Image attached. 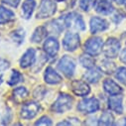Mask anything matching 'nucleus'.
I'll return each mask as SVG.
<instances>
[{"label": "nucleus", "mask_w": 126, "mask_h": 126, "mask_svg": "<svg viewBox=\"0 0 126 126\" xmlns=\"http://www.w3.org/2000/svg\"><path fill=\"white\" fill-rule=\"evenodd\" d=\"M59 42L54 37H49L45 40L44 43V51L46 54H48L50 57H55L59 52Z\"/></svg>", "instance_id": "nucleus-12"}, {"label": "nucleus", "mask_w": 126, "mask_h": 126, "mask_svg": "<svg viewBox=\"0 0 126 126\" xmlns=\"http://www.w3.org/2000/svg\"><path fill=\"white\" fill-rule=\"evenodd\" d=\"M4 2L7 3L8 5L16 8L19 5V3H20V0H4Z\"/></svg>", "instance_id": "nucleus-32"}, {"label": "nucleus", "mask_w": 126, "mask_h": 126, "mask_svg": "<svg viewBox=\"0 0 126 126\" xmlns=\"http://www.w3.org/2000/svg\"><path fill=\"white\" fill-rule=\"evenodd\" d=\"M8 68H9V62L4 59H0V73L6 71Z\"/></svg>", "instance_id": "nucleus-31"}, {"label": "nucleus", "mask_w": 126, "mask_h": 126, "mask_svg": "<svg viewBox=\"0 0 126 126\" xmlns=\"http://www.w3.org/2000/svg\"><path fill=\"white\" fill-rule=\"evenodd\" d=\"M100 70L107 74V75H111L116 71V67L113 62H110L109 60H103L100 62V66H99Z\"/></svg>", "instance_id": "nucleus-22"}, {"label": "nucleus", "mask_w": 126, "mask_h": 126, "mask_svg": "<svg viewBox=\"0 0 126 126\" xmlns=\"http://www.w3.org/2000/svg\"><path fill=\"white\" fill-rule=\"evenodd\" d=\"M95 10L97 13L102 14V15H108L113 12L114 7L112 4L107 1V0H99L98 2L95 3Z\"/></svg>", "instance_id": "nucleus-16"}, {"label": "nucleus", "mask_w": 126, "mask_h": 126, "mask_svg": "<svg viewBox=\"0 0 126 126\" xmlns=\"http://www.w3.org/2000/svg\"><path fill=\"white\" fill-rule=\"evenodd\" d=\"M79 46V36L77 33L74 32H69L65 35L64 39H63V47L65 50L73 52L78 49Z\"/></svg>", "instance_id": "nucleus-8"}, {"label": "nucleus", "mask_w": 126, "mask_h": 126, "mask_svg": "<svg viewBox=\"0 0 126 126\" xmlns=\"http://www.w3.org/2000/svg\"><path fill=\"white\" fill-rule=\"evenodd\" d=\"M120 60L122 63H124V64L126 65V48L122 50L121 54H120Z\"/></svg>", "instance_id": "nucleus-33"}, {"label": "nucleus", "mask_w": 126, "mask_h": 126, "mask_svg": "<svg viewBox=\"0 0 126 126\" xmlns=\"http://www.w3.org/2000/svg\"><path fill=\"white\" fill-rule=\"evenodd\" d=\"M73 101H74L73 98L69 95V94L61 93L58 97V99L53 104L52 109L58 113H64V112H66L72 108Z\"/></svg>", "instance_id": "nucleus-1"}, {"label": "nucleus", "mask_w": 126, "mask_h": 126, "mask_svg": "<svg viewBox=\"0 0 126 126\" xmlns=\"http://www.w3.org/2000/svg\"><path fill=\"white\" fill-rule=\"evenodd\" d=\"M120 42L115 39V38H109L103 45L102 51L103 54L109 58V59H114L118 56V53L120 51Z\"/></svg>", "instance_id": "nucleus-5"}, {"label": "nucleus", "mask_w": 126, "mask_h": 126, "mask_svg": "<svg viewBox=\"0 0 126 126\" xmlns=\"http://www.w3.org/2000/svg\"><path fill=\"white\" fill-rule=\"evenodd\" d=\"M79 62L82 67L86 68V69H90L92 67H94V60L92 59V56L89 54H83L80 56L79 58Z\"/></svg>", "instance_id": "nucleus-24"}, {"label": "nucleus", "mask_w": 126, "mask_h": 126, "mask_svg": "<svg viewBox=\"0 0 126 126\" xmlns=\"http://www.w3.org/2000/svg\"><path fill=\"white\" fill-rule=\"evenodd\" d=\"M108 106L111 110L115 111L116 113L121 114L123 112V105H122V96L119 94H114L108 98Z\"/></svg>", "instance_id": "nucleus-14"}, {"label": "nucleus", "mask_w": 126, "mask_h": 126, "mask_svg": "<svg viewBox=\"0 0 126 126\" xmlns=\"http://www.w3.org/2000/svg\"><path fill=\"white\" fill-rule=\"evenodd\" d=\"M90 32L92 34H96L102 31H105L108 28V23L105 19H102L100 17H92L89 22Z\"/></svg>", "instance_id": "nucleus-10"}, {"label": "nucleus", "mask_w": 126, "mask_h": 126, "mask_svg": "<svg viewBox=\"0 0 126 126\" xmlns=\"http://www.w3.org/2000/svg\"><path fill=\"white\" fill-rule=\"evenodd\" d=\"M58 68L67 78H71L73 77L76 70V63L73 58L69 56H64L59 61Z\"/></svg>", "instance_id": "nucleus-4"}, {"label": "nucleus", "mask_w": 126, "mask_h": 126, "mask_svg": "<svg viewBox=\"0 0 126 126\" xmlns=\"http://www.w3.org/2000/svg\"><path fill=\"white\" fill-rule=\"evenodd\" d=\"M56 11H57V6L53 0H42L38 9L37 18L44 19V18L52 17L56 13Z\"/></svg>", "instance_id": "nucleus-3"}, {"label": "nucleus", "mask_w": 126, "mask_h": 126, "mask_svg": "<svg viewBox=\"0 0 126 126\" xmlns=\"http://www.w3.org/2000/svg\"><path fill=\"white\" fill-rule=\"evenodd\" d=\"M27 96H28V90L23 86L17 87L13 90V97L17 102L23 101Z\"/></svg>", "instance_id": "nucleus-23"}, {"label": "nucleus", "mask_w": 126, "mask_h": 126, "mask_svg": "<svg viewBox=\"0 0 126 126\" xmlns=\"http://www.w3.org/2000/svg\"><path fill=\"white\" fill-rule=\"evenodd\" d=\"M57 1H64V0H57Z\"/></svg>", "instance_id": "nucleus-37"}, {"label": "nucleus", "mask_w": 126, "mask_h": 126, "mask_svg": "<svg viewBox=\"0 0 126 126\" xmlns=\"http://www.w3.org/2000/svg\"><path fill=\"white\" fill-rule=\"evenodd\" d=\"M35 125H45V126L48 125V126H50V125H52V121L48 116H43L35 123Z\"/></svg>", "instance_id": "nucleus-30"}, {"label": "nucleus", "mask_w": 126, "mask_h": 126, "mask_svg": "<svg viewBox=\"0 0 126 126\" xmlns=\"http://www.w3.org/2000/svg\"><path fill=\"white\" fill-rule=\"evenodd\" d=\"M118 4H126V0H115Z\"/></svg>", "instance_id": "nucleus-35"}, {"label": "nucleus", "mask_w": 126, "mask_h": 126, "mask_svg": "<svg viewBox=\"0 0 126 126\" xmlns=\"http://www.w3.org/2000/svg\"><path fill=\"white\" fill-rule=\"evenodd\" d=\"M101 78V73L97 68H90L88 69V71L83 75V79H85L86 82H90V83H96Z\"/></svg>", "instance_id": "nucleus-17"}, {"label": "nucleus", "mask_w": 126, "mask_h": 126, "mask_svg": "<svg viewBox=\"0 0 126 126\" xmlns=\"http://www.w3.org/2000/svg\"><path fill=\"white\" fill-rule=\"evenodd\" d=\"M99 125H112L114 124V117L109 111H105L100 116V119L98 120Z\"/></svg>", "instance_id": "nucleus-25"}, {"label": "nucleus", "mask_w": 126, "mask_h": 126, "mask_svg": "<svg viewBox=\"0 0 126 126\" xmlns=\"http://www.w3.org/2000/svg\"><path fill=\"white\" fill-rule=\"evenodd\" d=\"M24 37H25V31L23 29H18L16 31L11 34V38L14 42L18 43V44H21L24 40Z\"/></svg>", "instance_id": "nucleus-26"}, {"label": "nucleus", "mask_w": 126, "mask_h": 126, "mask_svg": "<svg viewBox=\"0 0 126 126\" xmlns=\"http://www.w3.org/2000/svg\"><path fill=\"white\" fill-rule=\"evenodd\" d=\"M44 78H45V81L49 84H58L62 81V77L51 67L47 68Z\"/></svg>", "instance_id": "nucleus-15"}, {"label": "nucleus", "mask_w": 126, "mask_h": 126, "mask_svg": "<svg viewBox=\"0 0 126 126\" xmlns=\"http://www.w3.org/2000/svg\"><path fill=\"white\" fill-rule=\"evenodd\" d=\"M115 78L124 85H126V68L121 67L115 71Z\"/></svg>", "instance_id": "nucleus-27"}, {"label": "nucleus", "mask_w": 126, "mask_h": 126, "mask_svg": "<svg viewBox=\"0 0 126 126\" xmlns=\"http://www.w3.org/2000/svg\"><path fill=\"white\" fill-rule=\"evenodd\" d=\"M65 23H66V28L74 29L77 31H82L85 29V25L81 16L76 12H72L66 15Z\"/></svg>", "instance_id": "nucleus-2"}, {"label": "nucleus", "mask_w": 126, "mask_h": 126, "mask_svg": "<svg viewBox=\"0 0 126 126\" xmlns=\"http://www.w3.org/2000/svg\"><path fill=\"white\" fill-rule=\"evenodd\" d=\"M48 35V30L46 27H38L36 30H35V32L32 36V42L34 43H41L42 41H44L46 39Z\"/></svg>", "instance_id": "nucleus-21"}, {"label": "nucleus", "mask_w": 126, "mask_h": 126, "mask_svg": "<svg viewBox=\"0 0 126 126\" xmlns=\"http://www.w3.org/2000/svg\"><path fill=\"white\" fill-rule=\"evenodd\" d=\"M14 19H15V14L11 10L6 9L3 6H0V25L13 21Z\"/></svg>", "instance_id": "nucleus-20"}, {"label": "nucleus", "mask_w": 126, "mask_h": 126, "mask_svg": "<svg viewBox=\"0 0 126 126\" xmlns=\"http://www.w3.org/2000/svg\"><path fill=\"white\" fill-rule=\"evenodd\" d=\"M21 79H22V75L18 71H13L12 75H11L9 80H8V84L9 85H15L19 81H21Z\"/></svg>", "instance_id": "nucleus-29"}, {"label": "nucleus", "mask_w": 126, "mask_h": 126, "mask_svg": "<svg viewBox=\"0 0 126 126\" xmlns=\"http://www.w3.org/2000/svg\"><path fill=\"white\" fill-rule=\"evenodd\" d=\"M99 109V101L94 98H85L79 102L78 110L81 113H93Z\"/></svg>", "instance_id": "nucleus-7"}, {"label": "nucleus", "mask_w": 126, "mask_h": 126, "mask_svg": "<svg viewBox=\"0 0 126 126\" xmlns=\"http://www.w3.org/2000/svg\"><path fill=\"white\" fill-rule=\"evenodd\" d=\"M36 2L35 0H25L22 5V13L25 19H29L32 16V13L35 9Z\"/></svg>", "instance_id": "nucleus-19"}, {"label": "nucleus", "mask_w": 126, "mask_h": 126, "mask_svg": "<svg viewBox=\"0 0 126 126\" xmlns=\"http://www.w3.org/2000/svg\"><path fill=\"white\" fill-rule=\"evenodd\" d=\"M40 110V105L37 102L30 101L23 105L21 109V117L24 119H32L34 118Z\"/></svg>", "instance_id": "nucleus-9"}, {"label": "nucleus", "mask_w": 126, "mask_h": 126, "mask_svg": "<svg viewBox=\"0 0 126 126\" xmlns=\"http://www.w3.org/2000/svg\"><path fill=\"white\" fill-rule=\"evenodd\" d=\"M103 47L102 39L99 37H94L88 39L84 44V50L87 54L93 56H97L101 53Z\"/></svg>", "instance_id": "nucleus-6"}, {"label": "nucleus", "mask_w": 126, "mask_h": 126, "mask_svg": "<svg viewBox=\"0 0 126 126\" xmlns=\"http://www.w3.org/2000/svg\"><path fill=\"white\" fill-rule=\"evenodd\" d=\"M103 88L104 90L110 94V95H114V94H120L122 92V88L112 79H107L103 82Z\"/></svg>", "instance_id": "nucleus-18"}, {"label": "nucleus", "mask_w": 126, "mask_h": 126, "mask_svg": "<svg viewBox=\"0 0 126 126\" xmlns=\"http://www.w3.org/2000/svg\"><path fill=\"white\" fill-rule=\"evenodd\" d=\"M58 125H72V123L71 122H67V121H63V122H60V123H58Z\"/></svg>", "instance_id": "nucleus-34"}, {"label": "nucleus", "mask_w": 126, "mask_h": 126, "mask_svg": "<svg viewBox=\"0 0 126 126\" xmlns=\"http://www.w3.org/2000/svg\"><path fill=\"white\" fill-rule=\"evenodd\" d=\"M72 89L74 93L79 96H85L90 91L89 85L83 80H74L72 82Z\"/></svg>", "instance_id": "nucleus-11"}, {"label": "nucleus", "mask_w": 126, "mask_h": 126, "mask_svg": "<svg viewBox=\"0 0 126 126\" xmlns=\"http://www.w3.org/2000/svg\"><path fill=\"white\" fill-rule=\"evenodd\" d=\"M36 59V51L34 49H28L25 54L22 56L20 61V66L23 69H26L30 66H32Z\"/></svg>", "instance_id": "nucleus-13"}, {"label": "nucleus", "mask_w": 126, "mask_h": 126, "mask_svg": "<svg viewBox=\"0 0 126 126\" xmlns=\"http://www.w3.org/2000/svg\"><path fill=\"white\" fill-rule=\"evenodd\" d=\"M119 125H126V118L121 119V122H118Z\"/></svg>", "instance_id": "nucleus-36"}, {"label": "nucleus", "mask_w": 126, "mask_h": 126, "mask_svg": "<svg viewBox=\"0 0 126 126\" xmlns=\"http://www.w3.org/2000/svg\"><path fill=\"white\" fill-rule=\"evenodd\" d=\"M95 3H96V0H80L79 7L83 11H88L95 6Z\"/></svg>", "instance_id": "nucleus-28"}]
</instances>
